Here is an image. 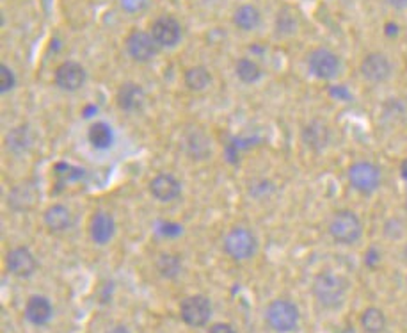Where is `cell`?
Segmentation results:
<instances>
[{"label":"cell","mask_w":407,"mask_h":333,"mask_svg":"<svg viewBox=\"0 0 407 333\" xmlns=\"http://www.w3.org/2000/svg\"><path fill=\"white\" fill-rule=\"evenodd\" d=\"M347 280L336 273H318L313 280V296L324 308H338L347 297Z\"/></svg>","instance_id":"obj_1"},{"label":"cell","mask_w":407,"mask_h":333,"mask_svg":"<svg viewBox=\"0 0 407 333\" xmlns=\"http://www.w3.org/2000/svg\"><path fill=\"white\" fill-rule=\"evenodd\" d=\"M87 232H89V237L93 243L104 246V244L111 243L112 237H114L116 219L112 218V214H109V212H105V211L94 212L89 219Z\"/></svg>","instance_id":"obj_13"},{"label":"cell","mask_w":407,"mask_h":333,"mask_svg":"<svg viewBox=\"0 0 407 333\" xmlns=\"http://www.w3.org/2000/svg\"><path fill=\"white\" fill-rule=\"evenodd\" d=\"M43 221L52 233H65L72 226V212L61 204L52 205L43 214Z\"/></svg>","instance_id":"obj_19"},{"label":"cell","mask_w":407,"mask_h":333,"mask_svg":"<svg viewBox=\"0 0 407 333\" xmlns=\"http://www.w3.org/2000/svg\"><path fill=\"white\" fill-rule=\"evenodd\" d=\"M361 75L371 84H382L391 77L393 66L391 61L386 58L381 52H371V54L364 56L361 61Z\"/></svg>","instance_id":"obj_9"},{"label":"cell","mask_w":407,"mask_h":333,"mask_svg":"<svg viewBox=\"0 0 407 333\" xmlns=\"http://www.w3.org/2000/svg\"><path fill=\"white\" fill-rule=\"evenodd\" d=\"M151 36L157 41L158 47L171 48L182 40V26L175 16H158L151 26Z\"/></svg>","instance_id":"obj_10"},{"label":"cell","mask_w":407,"mask_h":333,"mask_svg":"<svg viewBox=\"0 0 407 333\" xmlns=\"http://www.w3.org/2000/svg\"><path fill=\"white\" fill-rule=\"evenodd\" d=\"M384 33L388 38H395L396 34H398V26H396V23H393V22H388L384 27Z\"/></svg>","instance_id":"obj_36"},{"label":"cell","mask_w":407,"mask_h":333,"mask_svg":"<svg viewBox=\"0 0 407 333\" xmlns=\"http://www.w3.org/2000/svg\"><path fill=\"white\" fill-rule=\"evenodd\" d=\"M235 73L242 83L246 84H254L256 80H260L261 77V68L258 66V63H254L253 59L242 58L237 61L235 65Z\"/></svg>","instance_id":"obj_26"},{"label":"cell","mask_w":407,"mask_h":333,"mask_svg":"<svg viewBox=\"0 0 407 333\" xmlns=\"http://www.w3.org/2000/svg\"><path fill=\"white\" fill-rule=\"evenodd\" d=\"M15 84H16V77L15 73L11 72V68L6 65H0V91H2V95L11 91L13 88H15Z\"/></svg>","instance_id":"obj_30"},{"label":"cell","mask_w":407,"mask_h":333,"mask_svg":"<svg viewBox=\"0 0 407 333\" xmlns=\"http://www.w3.org/2000/svg\"><path fill=\"white\" fill-rule=\"evenodd\" d=\"M379 262H381V253H379L375 248H370V250L367 251V255H364V264H367L368 268H375Z\"/></svg>","instance_id":"obj_33"},{"label":"cell","mask_w":407,"mask_h":333,"mask_svg":"<svg viewBox=\"0 0 407 333\" xmlns=\"http://www.w3.org/2000/svg\"><path fill=\"white\" fill-rule=\"evenodd\" d=\"M233 23L240 31H254L261 23V13L256 6L242 4L233 13Z\"/></svg>","instance_id":"obj_21"},{"label":"cell","mask_w":407,"mask_h":333,"mask_svg":"<svg viewBox=\"0 0 407 333\" xmlns=\"http://www.w3.org/2000/svg\"><path fill=\"white\" fill-rule=\"evenodd\" d=\"M87 139L94 148L100 150H107L112 143H114V132H112L111 125L105 122H94L91 123L89 130H87Z\"/></svg>","instance_id":"obj_23"},{"label":"cell","mask_w":407,"mask_h":333,"mask_svg":"<svg viewBox=\"0 0 407 333\" xmlns=\"http://www.w3.org/2000/svg\"><path fill=\"white\" fill-rule=\"evenodd\" d=\"M386 2H388L393 9H396V11H403V9H407V0H386Z\"/></svg>","instance_id":"obj_35"},{"label":"cell","mask_w":407,"mask_h":333,"mask_svg":"<svg viewBox=\"0 0 407 333\" xmlns=\"http://www.w3.org/2000/svg\"><path fill=\"white\" fill-rule=\"evenodd\" d=\"M180 315L183 322L192 328H201L212 317V305L205 296H189L180 305Z\"/></svg>","instance_id":"obj_8"},{"label":"cell","mask_w":407,"mask_h":333,"mask_svg":"<svg viewBox=\"0 0 407 333\" xmlns=\"http://www.w3.org/2000/svg\"><path fill=\"white\" fill-rule=\"evenodd\" d=\"M6 144H8V148L13 152V154H26V152H29V148L34 144L33 130H31L27 125L16 127V129H13L11 132L8 134Z\"/></svg>","instance_id":"obj_22"},{"label":"cell","mask_w":407,"mask_h":333,"mask_svg":"<svg viewBox=\"0 0 407 333\" xmlns=\"http://www.w3.org/2000/svg\"><path fill=\"white\" fill-rule=\"evenodd\" d=\"M150 193L155 200L168 204V201L176 200V198L180 196V193H182V184H180V180L176 179L175 175H171V173H158V175H155L153 179H151Z\"/></svg>","instance_id":"obj_15"},{"label":"cell","mask_w":407,"mask_h":333,"mask_svg":"<svg viewBox=\"0 0 407 333\" xmlns=\"http://www.w3.org/2000/svg\"><path fill=\"white\" fill-rule=\"evenodd\" d=\"M402 257H403V262H406V264H407V244H406V246H403Z\"/></svg>","instance_id":"obj_38"},{"label":"cell","mask_w":407,"mask_h":333,"mask_svg":"<svg viewBox=\"0 0 407 333\" xmlns=\"http://www.w3.org/2000/svg\"><path fill=\"white\" fill-rule=\"evenodd\" d=\"M276 29L281 36H290V34L295 33L297 29V20L295 16L292 15L290 9H281L278 15V20H276Z\"/></svg>","instance_id":"obj_28"},{"label":"cell","mask_w":407,"mask_h":333,"mask_svg":"<svg viewBox=\"0 0 407 333\" xmlns=\"http://www.w3.org/2000/svg\"><path fill=\"white\" fill-rule=\"evenodd\" d=\"M300 137H303V143L306 144L310 150L322 152L331 143V129H329L327 123L322 122V120H313V122L304 125Z\"/></svg>","instance_id":"obj_16"},{"label":"cell","mask_w":407,"mask_h":333,"mask_svg":"<svg viewBox=\"0 0 407 333\" xmlns=\"http://www.w3.org/2000/svg\"><path fill=\"white\" fill-rule=\"evenodd\" d=\"M119 6L129 15H137L148 8V0H119Z\"/></svg>","instance_id":"obj_31"},{"label":"cell","mask_w":407,"mask_h":333,"mask_svg":"<svg viewBox=\"0 0 407 333\" xmlns=\"http://www.w3.org/2000/svg\"><path fill=\"white\" fill-rule=\"evenodd\" d=\"M157 271L161 273L164 278H176L182 271V260L178 255H162L157 260Z\"/></svg>","instance_id":"obj_27"},{"label":"cell","mask_w":407,"mask_h":333,"mask_svg":"<svg viewBox=\"0 0 407 333\" xmlns=\"http://www.w3.org/2000/svg\"><path fill=\"white\" fill-rule=\"evenodd\" d=\"M208 333H237L235 328L229 324H226V322H217V324H214L210 328V332Z\"/></svg>","instance_id":"obj_34"},{"label":"cell","mask_w":407,"mask_h":333,"mask_svg":"<svg viewBox=\"0 0 407 333\" xmlns=\"http://www.w3.org/2000/svg\"><path fill=\"white\" fill-rule=\"evenodd\" d=\"M265 319L274 332L290 333L299 326L300 314L297 305L292 301L274 300L272 303H268L267 310H265Z\"/></svg>","instance_id":"obj_3"},{"label":"cell","mask_w":407,"mask_h":333,"mask_svg":"<svg viewBox=\"0 0 407 333\" xmlns=\"http://www.w3.org/2000/svg\"><path fill=\"white\" fill-rule=\"evenodd\" d=\"M54 308L45 296H33L26 305V315L33 324L43 326L52 319Z\"/></svg>","instance_id":"obj_20"},{"label":"cell","mask_w":407,"mask_h":333,"mask_svg":"<svg viewBox=\"0 0 407 333\" xmlns=\"http://www.w3.org/2000/svg\"><path fill=\"white\" fill-rule=\"evenodd\" d=\"M308 68L313 73L317 79L331 80L335 79L342 68V61L338 56L329 48H315L310 56H308Z\"/></svg>","instance_id":"obj_6"},{"label":"cell","mask_w":407,"mask_h":333,"mask_svg":"<svg viewBox=\"0 0 407 333\" xmlns=\"http://www.w3.org/2000/svg\"><path fill=\"white\" fill-rule=\"evenodd\" d=\"M329 236L335 243L343 244V246L356 244L363 236V223H361L359 216L347 208L335 212L329 221Z\"/></svg>","instance_id":"obj_2"},{"label":"cell","mask_w":407,"mask_h":333,"mask_svg":"<svg viewBox=\"0 0 407 333\" xmlns=\"http://www.w3.org/2000/svg\"><path fill=\"white\" fill-rule=\"evenodd\" d=\"M55 173H58L61 179H65V180H75V176H77V173H82L80 169H77V168H72V166H68V164H58L55 166Z\"/></svg>","instance_id":"obj_32"},{"label":"cell","mask_w":407,"mask_h":333,"mask_svg":"<svg viewBox=\"0 0 407 333\" xmlns=\"http://www.w3.org/2000/svg\"><path fill=\"white\" fill-rule=\"evenodd\" d=\"M182 147L183 152H185L190 159H194V161H205V159L210 157L212 154L210 137L197 129L189 130V132L185 134Z\"/></svg>","instance_id":"obj_17"},{"label":"cell","mask_w":407,"mask_h":333,"mask_svg":"<svg viewBox=\"0 0 407 333\" xmlns=\"http://www.w3.org/2000/svg\"><path fill=\"white\" fill-rule=\"evenodd\" d=\"M349 176V184L361 194H371L374 191L379 189L382 182L381 169L377 164L370 161H359L354 162L347 171Z\"/></svg>","instance_id":"obj_5"},{"label":"cell","mask_w":407,"mask_h":333,"mask_svg":"<svg viewBox=\"0 0 407 333\" xmlns=\"http://www.w3.org/2000/svg\"><path fill=\"white\" fill-rule=\"evenodd\" d=\"M87 73L80 63L65 61L58 66L54 73V80L63 91H79L86 84Z\"/></svg>","instance_id":"obj_12"},{"label":"cell","mask_w":407,"mask_h":333,"mask_svg":"<svg viewBox=\"0 0 407 333\" xmlns=\"http://www.w3.org/2000/svg\"><path fill=\"white\" fill-rule=\"evenodd\" d=\"M109 333H130V332H129V328H125V326L119 324V326H114V328H112Z\"/></svg>","instance_id":"obj_37"},{"label":"cell","mask_w":407,"mask_h":333,"mask_svg":"<svg viewBox=\"0 0 407 333\" xmlns=\"http://www.w3.org/2000/svg\"><path fill=\"white\" fill-rule=\"evenodd\" d=\"M183 80L190 91H203L210 86L212 73L205 66H192L183 73Z\"/></svg>","instance_id":"obj_25"},{"label":"cell","mask_w":407,"mask_h":333,"mask_svg":"<svg viewBox=\"0 0 407 333\" xmlns=\"http://www.w3.org/2000/svg\"><path fill=\"white\" fill-rule=\"evenodd\" d=\"M157 233L164 239H175L182 233V226L178 225L176 221H158L157 223Z\"/></svg>","instance_id":"obj_29"},{"label":"cell","mask_w":407,"mask_h":333,"mask_svg":"<svg viewBox=\"0 0 407 333\" xmlns=\"http://www.w3.org/2000/svg\"><path fill=\"white\" fill-rule=\"evenodd\" d=\"M361 328L367 333H382L386 329V315L381 308L368 307L361 314Z\"/></svg>","instance_id":"obj_24"},{"label":"cell","mask_w":407,"mask_h":333,"mask_svg":"<svg viewBox=\"0 0 407 333\" xmlns=\"http://www.w3.org/2000/svg\"><path fill=\"white\" fill-rule=\"evenodd\" d=\"M8 201L13 211H31V208L38 204L36 187L31 182H23L20 184V186H15L11 189V193H9Z\"/></svg>","instance_id":"obj_18"},{"label":"cell","mask_w":407,"mask_h":333,"mask_svg":"<svg viewBox=\"0 0 407 333\" xmlns=\"http://www.w3.org/2000/svg\"><path fill=\"white\" fill-rule=\"evenodd\" d=\"M6 268H8L11 275L18 276V278H27V276H31L36 271L38 260L29 248L18 246L8 251V255H6Z\"/></svg>","instance_id":"obj_11"},{"label":"cell","mask_w":407,"mask_h":333,"mask_svg":"<svg viewBox=\"0 0 407 333\" xmlns=\"http://www.w3.org/2000/svg\"><path fill=\"white\" fill-rule=\"evenodd\" d=\"M116 104L125 112H139L146 105V91L136 83H125L116 93Z\"/></svg>","instance_id":"obj_14"},{"label":"cell","mask_w":407,"mask_h":333,"mask_svg":"<svg viewBox=\"0 0 407 333\" xmlns=\"http://www.w3.org/2000/svg\"><path fill=\"white\" fill-rule=\"evenodd\" d=\"M224 251L235 260H247L258 250V239L246 226H235L224 237Z\"/></svg>","instance_id":"obj_4"},{"label":"cell","mask_w":407,"mask_h":333,"mask_svg":"<svg viewBox=\"0 0 407 333\" xmlns=\"http://www.w3.org/2000/svg\"><path fill=\"white\" fill-rule=\"evenodd\" d=\"M126 52L137 63H148L158 54V43L153 40L151 33L146 31H132L125 41Z\"/></svg>","instance_id":"obj_7"}]
</instances>
